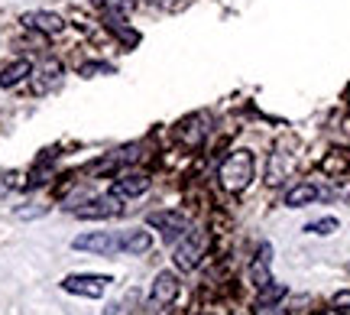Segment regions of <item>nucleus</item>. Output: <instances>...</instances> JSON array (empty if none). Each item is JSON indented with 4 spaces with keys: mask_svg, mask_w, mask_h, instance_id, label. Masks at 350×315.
Returning <instances> with one entry per match:
<instances>
[{
    "mask_svg": "<svg viewBox=\"0 0 350 315\" xmlns=\"http://www.w3.org/2000/svg\"><path fill=\"white\" fill-rule=\"evenodd\" d=\"M321 315H344V312H338V309H331V312H321Z\"/></svg>",
    "mask_w": 350,
    "mask_h": 315,
    "instance_id": "obj_25",
    "label": "nucleus"
},
{
    "mask_svg": "<svg viewBox=\"0 0 350 315\" xmlns=\"http://www.w3.org/2000/svg\"><path fill=\"white\" fill-rule=\"evenodd\" d=\"M91 3H94V7H111L113 0H91Z\"/></svg>",
    "mask_w": 350,
    "mask_h": 315,
    "instance_id": "obj_24",
    "label": "nucleus"
},
{
    "mask_svg": "<svg viewBox=\"0 0 350 315\" xmlns=\"http://www.w3.org/2000/svg\"><path fill=\"white\" fill-rule=\"evenodd\" d=\"M23 26L26 29H36L42 36H59L65 29V20L52 10H33V13H23Z\"/></svg>",
    "mask_w": 350,
    "mask_h": 315,
    "instance_id": "obj_7",
    "label": "nucleus"
},
{
    "mask_svg": "<svg viewBox=\"0 0 350 315\" xmlns=\"http://www.w3.org/2000/svg\"><path fill=\"white\" fill-rule=\"evenodd\" d=\"M124 199H117V195H100V199H91V202L78 205L75 214L78 218H85V221H100V218H113V214L124 212Z\"/></svg>",
    "mask_w": 350,
    "mask_h": 315,
    "instance_id": "obj_5",
    "label": "nucleus"
},
{
    "mask_svg": "<svg viewBox=\"0 0 350 315\" xmlns=\"http://www.w3.org/2000/svg\"><path fill=\"white\" fill-rule=\"evenodd\" d=\"M150 3H156V7H172V0H150Z\"/></svg>",
    "mask_w": 350,
    "mask_h": 315,
    "instance_id": "obj_23",
    "label": "nucleus"
},
{
    "mask_svg": "<svg viewBox=\"0 0 350 315\" xmlns=\"http://www.w3.org/2000/svg\"><path fill=\"white\" fill-rule=\"evenodd\" d=\"M146 221H150V227H159V231H163V238L169 240V244L178 240L188 227H191V221H188L185 214H178V212H152Z\"/></svg>",
    "mask_w": 350,
    "mask_h": 315,
    "instance_id": "obj_6",
    "label": "nucleus"
},
{
    "mask_svg": "<svg viewBox=\"0 0 350 315\" xmlns=\"http://www.w3.org/2000/svg\"><path fill=\"white\" fill-rule=\"evenodd\" d=\"M107 277H94V273H72V277L62 279L65 292H75V296H88V299H100L104 290H107Z\"/></svg>",
    "mask_w": 350,
    "mask_h": 315,
    "instance_id": "obj_4",
    "label": "nucleus"
},
{
    "mask_svg": "<svg viewBox=\"0 0 350 315\" xmlns=\"http://www.w3.org/2000/svg\"><path fill=\"white\" fill-rule=\"evenodd\" d=\"M308 234H334L338 231V218H321V221H312V225H305Z\"/></svg>",
    "mask_w": 350,
    "mask_h": 315,
    "instance_id": "obj_17",
    "label": "nucleus"
},
{
    "mask_svg": "<svg viewBox=\"0 0 350 315\" xmlns=\"http://www.w3.org/2000/svg\"><path fill=\"white\" fill-rule=\"evenodd\" d=\"M81 75L91 78V75H113V65L111 62H88L81 65Z\"/></svg>",
    "mask_w": 350,
    "mask_h": 315,
    "instance_id": "obj_19",
    "label": "nucleus"
},
{
    "mask_svg": "<svg viewBox=\"0 0 350 315\" xmlns=\"http://www.w3.org/2000/svg\"><path fill=\"white\" fill-rule=\"evenodd\" d=\"M29 75H33V62H29V59H16V62H10L0 72V88H16V85Z\"/></svg>",
    "mask_w": 350,
    "mask_h": 315,
    "instance_id": "obj_12",
    "label": "nucleus"
},
{
    "mask_svg": "<svg viewBox=\"0 0 350 315\" xmlns=\"http://www.w3.org/2000/svg\"><path fill=\"white\" fill-rule=\"evenodd\" d=\"M46 212H49V205H29V208H16V218L29 221V218H42Z\"/></svg>",
    "mask_w": 350,
    "mask_h": 315,
    "instance_id": "obj_20",
    "label": "nucleus"
},
{
    "mask_svg": "<svg viewBox=\"0 0 350 315\" xmlns=\"http://www.w3.org/2000/svg\"><path fill=\"white\" fill-rule=\"evenodd\" d=\"M75 251H91V253H100V257H113L120 253V234L113 231H91V234H78L72 240Z\"/></svg>",
    "mask_w": 350,
    "mask_h": 315,
    "instance_id": "obj_3",
    "label": "nucleus"
},
{
    "mask_svg": "<svg viewBox=\"0 0 350 315\" xmlns=\"http://www.w3.org/2000/svg\"><path fill=\"white\" fill-rule=\"evenodd\" d=\"M347 166H350V153L347 150H334V153H327V160L321 163V169L331 173V176H340V173H347Z\"/></svg>",
    "mask_w": 350,
    "mask_h": 315,
    "instance_id": "obj_15",
    "label": "nucleus"
},
{
    "mask_svg": "<svg viewBox=\"0 0 350 315\" xmlns=\"http://www.w3.org/2000/svg\"><path fill=\"white\" fill-rule=\"evenodd\" d=\"M253 179H256V156H253L250 150H234L224 163H221V169H217V182H221V189L230 192V195L250 189Z\"/></svg>",
    "mask_w": 350,
    "mask_h": 315,
    "instance_id": "obj_1",
    "label": "nucleus"
},
{
    "mask_svg": "<svg viewBox=\"0 0 350 315\" xmlns=\"http://www.w3.org/2000/svg\"><path fill=\"white\" fill-rule=\"evenodd\" d=\"M152 247L150 231H124L120 234V253H146Z\"/></svg>",
    "mask_w": 350,
    "mask_h": 315,
    "instance_id": "obj_14",
    "label": "nucleus"
},
{
    "mask_svg": "<svg viewBox=\"0 0 350 315\" xmlns=\"http://www.w3.org/2000/svg\"><path fill=\"white\" fill-rule=\"evenodd\" d=\"M178 137H182V143H185L188 150H198L201 140H204V127L195 130V121H185V124L178 127Z\"/></svg>",
    "mask_w": 350,
    "mask_h": 315,
    "instance_id": "obj_16",
    "label": "nucleus"
},
{
    "mask_svg": "<svg viewBox=\"0 0 350 315\" xmlns=\"http://www.w3.org/2000/svg\"><path fill=\"white\" fill-rule=\"evenodd\" d=\"M208 247H211V234L204 231V227H188L185 234L178 238V244H175V253L172 260L178 270H198V264L208 257Z\"/></svg>",
    "mask_w": 350,
    "mask_h": 315,
    "instance_id": "obj_2",
    "label": "nucleus"
},
{
    "mask_svg": "<svg viewBox=\"0 0 350 315\" xmlns=\"http://www.w3.org/2000/svg\"><path fill=\"white\" fill-rule=\"evenodd\" d=\"M334 309H338V312H344V315L350 312V290H344V292H338V296H334Z\"/></svg>",
    "mask_w": 350,
    "mask_h": 315,
    "instance_id": "obj_21",
    "label": "nucleus"
},
{
    "mask_svg": "<svg viewBox=\"0 0 350 315\" xmlns=\"http://www.w3.org/2000/svg\"><path fill=\"white\" fill-rule=\"evenodd\" d=\"M152 305H172L178 299V277L172 270H163L159 277L152 279V292H150Z\"/></svg>",
    "mask_w": 350,
    "mask_h": 315,
    "instance_id": "obj_10",
    "label": "nucleus"
},
{
    "mask_svg": "<svg viewBox=\"0 0 350 315\" xmlns=\"http://www.w3.org/2000/svg\"><path fill=\"white\" fill-rule=\"evenodd\" d=\"M62 75H65L62 62H59V59H46V62L33 72V91H36V94H49L52 88H59Z\"/></svg>",
    "mask_w": 350,
    "mask_h": 315,
    "instance_id": "obj_8",
    "label": "nucleus"
},
{
    "mask_svg": "<svg viewBox=\"0 0 350 315\" xmlns=\"http://www.w3.org/2000/svg\"><path fill=\"white\" fill-rule=\"evenodd\" d=\"M269 257H273V247H269V244H260V253H256V260L250 264V283H253V290L256 292L266 290V286L273 283V273H269Z\"/></svg>",
    "mask_w": 350,
    "mask_h": 315,
    "instance_id": "obj_11",
    "label": "nucleus"
},
{
    "mask_svg": "<svg viewBox=\"0 0 350 315\" xmlns=\"http://www.w3.org/2000/svg\"><path fill=\"white\" fill-rule=\"evenodd\" d=\"M146 189H150V176L146 173H120L113 179L111 195H117V199H137Z\"/></svg>",
    "mask_w": 350,
    "mask_h": 315,
    "instance_id": "obj_9",
    "label": "nucleus"
},
{
    "mask_svg": "<svg viewBox=\"0 0 350 315\" xmlns=\"http://www.w3.org/2000/svg\"><path fill=\"white\" fill-rule=\"evenodd\" d=\"M318 195H321L318 186H312V182H299V186H292V189L286 192V205L288 208H305V205H312Z\"/></svg>",
    "mask_w": 350,
    "mask_h": 315,
    "instance_id": "obj_13",
    "label": "nucleus"
},
{
    "mask_svg": "<svg viewBox=\"0 0 350 315\" xmlns=\"http://www.w3.org/2000/svg\"><path fill=\"white\" fill-rule=\"evenodd\" d=\"M253 309H256V315H288L286 309H279V305H262V303H256Z\"/></svg>",
    "mask_w": 350,
    "mask_h": 315,
    "instance_id": "obj_22",
    "label": "nucleus"
},
{
    "mask_svg": "<svg viewBox=\"0 0 350 315\" xmlns=\"http://www.w3.org/2000/svg\"><path fill=\"white\" fill-rule=\"evenodd\" d=\"M282 296H286V286H275V283H269L266 290H260V299H256V303L275 305V299H282Z\"/></svg>",
    "mask_w": 350,
    "mask_h": 315,
    "instance_id": "obj_18",
    "label": "nucleus"
}]
</instances>
